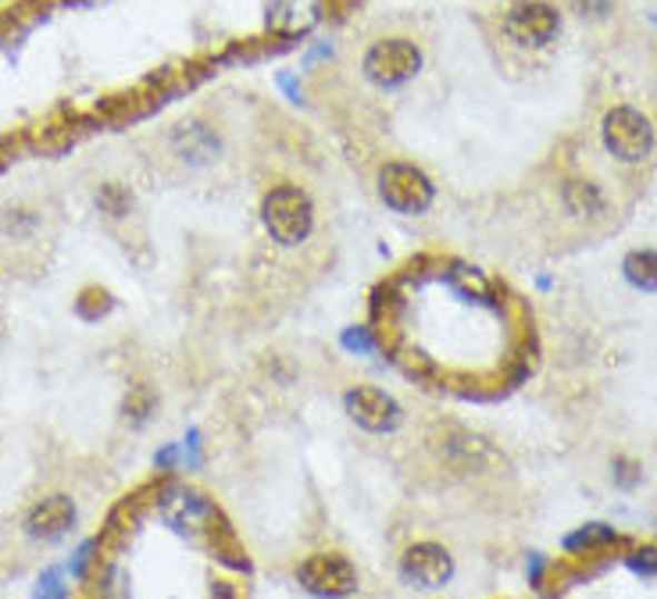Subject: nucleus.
<instances>
[{
    "mask_svg": "<svg viewBox=\"0 0 657 599\" xmlns=\"http://www.w3.org/2000/svg\"><path fill=\"white\" fill-rule=\"evenodd\" d=\"M315 200L300 182H276L272 190L261 197V226L276 247L293 250L305 247L315 236Z\"/></svg>",
    "mask_w": 657,
    "mask_h": 599,
    "instance_id": "nucleus-1",
    "label": "nucleus"
},
{
    "mask_svg": "<svg viewBox=\"0 0 657 599\" xmlns=\"http://www.w3.org/2000/svg\"><path fill=\"white\" fill-rule=\"evenodd\" d=\"M422 64H426V54L411 37H379L365 47L361 76L368 86L390 93V90H404L411 79H418Z\"/></svg>",
    "mask_w": 657,
    "mask_h": 599,
    "instance_id": "nucleus-2",
    "label": "nucleus"
},
{
    "mask_svg": "<svg viewBox=\"0 0 657 599\" xmlns=\"http://www.w3.org/2000/svg\"><path fill=\"white\" fill-rule=\"evenodd\" d=\"M376 193L394 214L418 218L436 203V182L415 161H386L376 176Z\"/></svg>",
    "mask_w": 657,
    "mask_h": 599,
    "instance_id": "nucleus-3",
    "label": "nucleus"
},
{
    "mask_svg": "<svg viewBox=\"0 0 657 599\" xmlns=\"http://www.w3.org/2000/svg\"><path fill=\"white\" fill-rule=\"evenodd\" d=\"M600 140L604 150L611 153L615 161L621 164H644L650 153H654V126L644 111H636L629 104H618L604 114L600 122Z\"/></svg>",
    "mask_w": 657,
    "mask_h": 599,
    "instance_id": "nucleus-4",
    "label": "nucleus"
},
{
    "mask_svg": "<svg viewBox=\"0 0 657 599\" xmlns=\"http://www.w3.org/2000/svg\"><path fill=\"white\" fill-rule=\"evenodd\" d=\"M504 37H508L515 47L526 50H544L558 40L561 32V11L547 4V0H518L500 19Z\"/></svg>",
    "mask_w": 657,
    "mask_h": 599,
    "instance_id": "nucleus-5",
    "label": "nucleus"
},
{
    "mask_svg": "<svg viewBox=\"0 0 657 599\" xmlns=\"http://www.w3.org/2000/svg\"><path fill=\"white\" fill-rule=\"evenodd\" d=\"M297 581L315 599H347L358 592V568L344 553H311L297 563Z\"/></svg>",
    "mask_w": 657,
    "mask_h": 599,
    "instance_id": "nucleus-6",
    "label": "nucleus"
},
{
    "mask_svg": "<svg viewBox=\"0 0 657 599\" xmlns=\"http://www.w3.org/2000/svg\"><path fill=\"white\" fill-rule=\"evenodd\" d=\"M347 418L372 436H390L404 421V407L379 386H350L344 392Z\"/></svg>",
    "mask_w": 657,
    "mask_h": 599,
    "instance_id": "nucleus-7",
    "label": "nucleus"
},
{
    "mask_svg": "<svg viewBox=\"0 0 657 599\" xmlns=\"http://www.w3.org/2000/svg\"><path fill=\"white\" fill-rule=\"evenodd\" d=\"M400 578L415 589H444L454 578V557L440 542H411L400 557Z\"/></svg>",
    "mask_w": 657,
    "mask_h": 599,
    "instance_id": "nucleus-8",
    "label": "nucleus"
},
{
    "mask_svg": "<svg viewBox=\"0 0 657 599\" xmlns=\"http://www.w3.org/2000/svg\"><path fill=\"white\" fill-rule=\"evenodd\" d=\"M326 19L322 0H268L265 8V26L268 32H276L282 40L308 37L311 29H318Z\"/></svg>",
    "mask_w": 657,
    "mask_h": 599,
    "instance_id": "nucleus-9",
    "label": "nucleus"
},
{
    "mask_svg": "<svg viewBox=\"0 0 657 599\" xmlns=\"http://www.w3.org/2000/svg\"><path fill=\"white\" fill-rule=\"evenodd\" d=\"M168 147L172 153L190 168H205L211 161H218V153H222V136H218L215 126L200 122V118H187V122H179L168 136Z\"/></svg>",
    "mask_w": 657,
    "mask_h": 599,
    "instance_id": "nucleus-10",
    "label": "nucleus"
},
{
    "mask_svg": "<svg viewBox=\"0 0 657 599\" xmlns=\"http://www.w3.org/2000/svg\"><path fill=\"white\" fill-rule=\"evenodd\" d=\"M72 525H76V503L69 500V496H47V500L40 503H32L29 513H26V536L29 539H37V542H58L72 532Z\"/></svg>",
    "mask_w": 657,
    "mask_h": 599,
    "instance_id": "nucleus-11",
    "label": "nucleus"
},
{
    "mask_svg": "<svg viewBox=\"0 0 657 599\" xmlns=\"http://www.w3.org/2000/svg\"><path fill=\"white\" fill-rule=\"evenodd\" d=\"M621 276L639 293H657V250H633L621 261Z\"/></svg>",
    "mask_w": 657,
    "mask_h": 599,
    "instance_id": "nucleus-12",
    "label": "nucleus"
},
{
    "mask_svg": "<svg viewBox=\"0 0 657 599\" xmlns=\"http://www.w3.org/2000/svg\"><path fill=\"white\" fill-rule=\"evenodd\" d=\"M621 536L608 525H583L579 532L565 536V550L568 553H597V550H608V546H618Z\"/></svg>",
    "mask_w": 657,
    "mask_h": 599,
    "instance_id": "nucleus-13",
    "label": "nucleus"
},
{
    "mask_svg": "<svg viewBox=\"0 0 657 599\" xmlns=\"http://www.w3.org/2000/svg\"><path fill=\"white\" fill-rule=\"evenodd\" d=\"M565 203H568V211L571 214H600L604 211V197L594 182H568L565 186Z\"/></svg>",
    "mask_w": 657,
    "mask_h": 599,
    "instance_id": "nucleus-14",
    "label": "nucleus"
},
{
    "mask_svg": "<svg viewBox=\"0 0 657 599\" xmlns=\"http://www.w3.org/2000/svg\"><path fill=\"white\" fill-rule=\"evenodd\" d=\"M340 347L354 357H376L382 350V339L376 336V329H368V325H347L340 336Z\"/></svg>",
    "mask_w": 657,
    "mask_h": 599,
    "instance_id": "nucleus-15",
    "label": "nucleus"
},
{
    "mask_svg": "<svg viewBox=\"0 0 657 599\" xmlns=\"http://www.w3.org/2000/svg\"><path fill=\"white\" fill-rule=\"evenodd\" d=\"M97 208L104 214H111V218H126L129 208H132V193L118 182H104L97 190Z\"/></svg>",
    "mask_w": 657,
    "mask_h": 599,
    "instance_id": "nucleus-16",
    "label": "nucleus"
},
{
    "mask_svg": "<svg viewBox=\"0 0 657 599\" xmlns=\"http://www.w3.org/2000/svg\"><path fill=\"white\" fill-rule=\"evenodd\" d=\"M32 599H69V586H64V575L58 568H47L37 581V592Z\"/></svg>",
    "mask_w": 657,
    "mask_h": 599,
    "instance_id": "nucleus-17",
    "label": "nucleus"
},
{
    "mask_svg": "<svg viewBox=\"0 0 657 599\" xmlns=\"http://www.w3.org/2000/svg\"><path fill=\"white\" fill-rule=\"evenodd\" d=\"M150 410H155V392H150L147 386L132 389V397L126 400V418H132L137 425H143L150 418Z\"/></svg>",
    "mask_w": 657,
    "mask_h": 599,
    "instance_id": "nucleus-18",
    "label": "nucleus"
},
{
    "mask_svg": "<svg viewBox=\"0 0 657 599\" xmlns=\"http://www.w3.org/2000/svg\"><path fill=\"white\" fill-rule=\"evenodd\" d=\"M639 482H644V471H639L636 460L618 457V460H615V486H621V489H636Z\"/></svg>",
    "mask_w": 657,
    "mask_h": 599,
    "instance_id": "nucleus-19",
    "label": "nucleus"
},
{
    "mask_svg": "<svg viewBox=\"0 0 657 599\" xmlns=\"http://www.w3.org/2000/svg\"><path fill=\"white\" fill-rule=\"evenodd\" d=\"M276 86L286 93L290 104H305V86H300V76L290 72V68H282V72L276 76Z\"/></svg>",
    "mask_w": 657,
    "mask_h": 599,
    "instance_id": "nucleus-20",
    "label": "nucleus"
},
{
    "mask_svg": "<svg viewBox=\"0 0 657 599\" xmlns=\"http://www.w3.org/2000/svg\"><path fill=\"white\" fill-rule=\"evenodd\" d=\"M629 568L639 571V575H657V546H647V550H636L626 557Z\"/></svg>",
    "mask_w": 657,
    "mask_h": 599,
    "instance_id": "nucleus-21",
    "label": "nucleus"
},
{
    "mask_svg": "<svg viewBox=\"0 0 657 599\" xmlns=\"http://www.w3.org/2000/svg\"><path fill=\"white\" fill-rule=\"evenodd\" d=\"M93 550H97V542L90 539V542H82L79 546V553H76V560L69 563V571L76 575V578H82L87 575V568H90V560H93Z\"/></svg>",
    "mask_w": 657,
    "mask_h": 599,
    "instance_id": "nucleus-22",
    "label": "nucleus"
},
{
    "mask_svg": "<svg viewBox=\"0 0 657 599\" xmlns=\"http://www.w3.org/2000/svg\"><path fill=\"white\" fill-rule=\"evenodd\" d=\"M579 14H589V19H604L611 11V0H571Z\"/></svg>",
    "mask_w": 657,
    "mask_h": 599,
    "instance_id": "nucleus-23",
    "label": "nucleus"
},
{
    "mask_svg": "<svg viewBox=\"0 0 657 599\" xmlns=\"http://www.w3.org/2000/svg\"><path fill=\"white\" fill-rule=\"evenodd\" d=\"M322 58H332V47L322 43V47H311L308 54H305V64H315V61H322Z\"/></svg>",
    "mask_w": 657,
    "mask_h": 599,
    "instance_id": "nucleus-24",
    "label": "nucleus"
},
{
    "mask_svg": "<svg viewBox=\"0 0 657 599\" xmlns=\"http://www.w3.org/2000/svg\"><path fill=\"white\" fill-rule=\"evenodd\" d=\"M82 4H97V0H82Z\"/></svg>",
    "mask_w": 657,
    "mask_h": 599,
    "instance_id": "nucleus-25",
    "label": "nucleus"
}]
</instances>
